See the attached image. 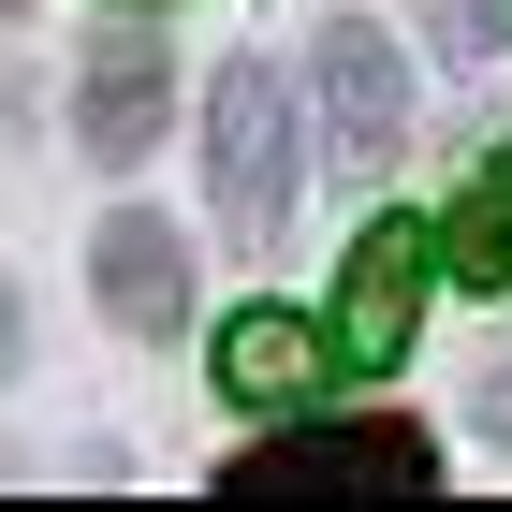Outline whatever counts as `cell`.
Here are the masks:
<instances>
[{"label": "cell", "instance_id": "1", "mask_svg": "<svg viewBox=\"0 0 512 512\" xmlns=\"http://www.w3.org/2000/svg\"><path fill=\"white\" fill-rule=\"evenodd\" d=\"M205 205L235 249H278V220H293V88L264 59H235L205 88Z\"/></svg>", "mask_w": 512, "mask_h": 512}, {"label": "cell", "instance_id": "2", "mask_svg": "<svg viewBox=\"0 0 512 512\" xmlns=\"http://www.w3.org/2000/svg\"><path fill=\"white\" fill-rule=\"evenodd\" d=\"M439 220H366L352 235V264H337V366L352 381H395L410 366V322H425V293H439Z\"/></svg>", "mask_w": 512, "mask_h": 512}, {"label": "cell", "instance_id": "3", "mask_svg": "<svg viewBox=\"0 0 512 512\" xmlns=\"http://www.w3.org/2000/svg\"><path fill=\"white\" fill-rule=\"evenodd\" d=\"M308 103H322V132H337V161H395V132H410V74H395V44L366 30V15H337V30L308 44Z\"/></svg>", "mask_w": 512, "mask_h": 512}, {"label": "cell", "instance_id": "4", "mask_svg": "<svg viewBox=\"0 0 512 512\" xmlns=\"http://www.w3.org/2000/svg\"><path fill=\"white\" fill-rule=\"evenodd\" d=\"M88 293H103L118 337H176V322H191V249H176V220L118 205V220L88 235Z\"/></svg>", "mask_w": 512, "mask_h": 512}, {"label": "cell", "instance_id": "5", "mask_svg": "<svg viewBox=\"0 0 512 512\" xmlns=\"http://www.w3.org/2000/svg\"><path fill=\"white\" fill-rule=\"evenodd\" d=\"M74 132H88V161H103V176L161 147V30H103V44H88V74H74Z\"/></svg>", "mask_w": 512, "mask_h": 512}, {"label": "cell", "instance_id": "6", "mask_svg": "<svg viewBox=\"0 0 512 512\" xmlns=\"http://www.w3.org/2000/svg\"><path fill=\"white\" fill-rule=\"evenodd\" d=\"M337 469H366V483H425L439 439H425V425H308V439H264V454L235 469V498H264V483H337Z\"/></svg>", "mask_w": 512, "mask_h": 512}, {"label": "cell", "instance_id": "7", "mask_svg": "<svg viewBox=\"0 0 512 512\" xmlns=\"http://www.w3.org/2000/svg\"><path fill=\"white\" fill-rule=\"evenodd\" d=\"M322 352H337L322 322L235 308V322H220V395H235V410H308V395H322Z\"/></svg>", "mask_w": 512, "mask_h": 512}, {"label": "cell", "instance_id": "8", "mask_svg": "<svg viewBox=\"0 0 512 512\" xmlns=\"http://www.w3.org/2000/svg\"><path fill=\"white\" fill-rule=\"evenodd\" d=\"M439 264L469 278V293H512V147L483 161L469 191H454V220H439Z\"/></svg>", "mask_w": 512, "mask_h": 512}, {"label": "cell", "instance_id": "9", "mask_svg": "<svg viewBox=\"0 0 512 512\" xmlns=\"http://www.w3.org/2000/svg\"><path fill=\"white\" fill-rule=\"evenodd\" d=\"M425 44H439V59H498V44H512V0H425Z\"/></svg>", "mask_w": 512, "mask_h": 512}, {"label": "cell", "instance_id": "10", "mask_svg": "<svg viewBox=\"0 0 512 512\" xmlns=\"http://www.w3.org/2000/svg\"><path fill=\"white\" fill-rule=\"evenodd\" d=\"M483 439H498V454H512V337H498V352H483Z\"/></svg>", "mask_w": 512, "mask_h": 512}, {"label": "cell", "instance_id": "11", "mask_svg": "<svg viewBox=\"0 0 512 512\" xmlns=\"http://www.w3.org/2000/svg\"><path fill=\"white\" fill-rule=\"evenodd\" d=\"M15 352H30V322H15V278H0V381H15Z\"/></svg>", "mask_w": 512, "mask_h": 512}]
</instances>
